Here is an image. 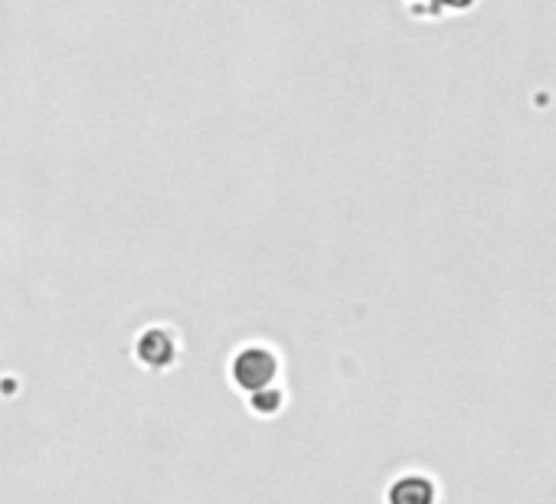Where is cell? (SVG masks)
<instances>
[{"label":"cell","mask_w":556,"mask_h":504,"mask_svg":"<svg viewBox=\"0 0 556 504\" xmlns=\"http://www.w3.org/2000/svg\"><path fill=\"white\" fill-rule=\"evenodd\" d=\"M432 501H435V488L422 475L400 478L390 491V504H432Z\"/></svg>","instance_id":"7a4b0ae2"},{"label":"cell","mask_w":556,"mask_h":504,"mask_svg":"<svg viewBox=\"0 0 556 504\" xmlns=\"http://www.w3.org/2000/svg\"><path fill=\"white\" fill-rule=\"evenodd\" d=\"M271 377V357L262 351H249L236 361V380L249 390L265 387V380Z\"/></svg>","instance_id":"6da1fadb"}]
</instances>
